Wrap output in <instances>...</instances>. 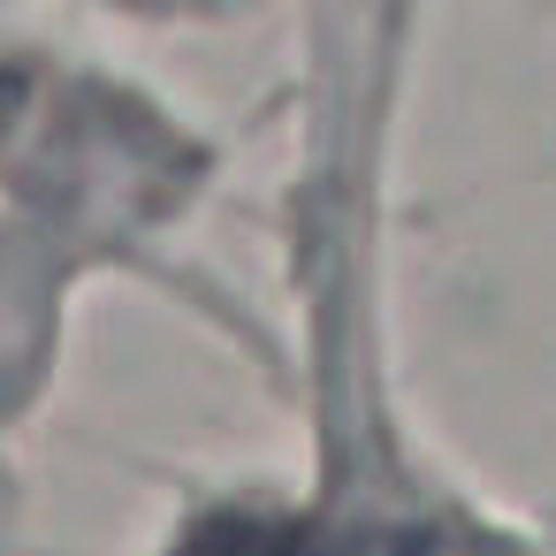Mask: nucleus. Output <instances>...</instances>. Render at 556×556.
<instances>
[{
  "mask_svg": "<svg viewBox=\"0 0 556 556\" xmlns=\"http://www.w3.org/2000/svg\"><path fill=\"white\" fill-rule=\"evenodd\" d=\"M199 556H351V548H320L298 533H229V541H206Z\"/></svg>",
  "mask_w": 556,
  "mask_h": 556,
  "instance_id": "1",
  "label": "nucleus"
}]
</instances>
